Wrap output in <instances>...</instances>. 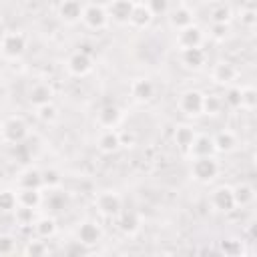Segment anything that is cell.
Wrapping results in <instances>:
<instances>
[{"mask_svg": "<svg viewBox=\"0 0 257 257\" xmlns=\"http://www.w3.org/2000/svg\"><path fill=\"white\" fill-rule=\"evenodd\" d=\"M28 133H30L28 122L20 114L6 116L2 120V124H0V139L6 145H20V143H24V139L28 137Z\"/></svg>", "mask_w": 257, "mask_h": 257, "instance_id": "2", "label": "cell"}, {"mask_svg": "<svg viewBox=\"0 0 257 257\" xmlns=\"http://www.w3.org/2000/svg\"><path fill=\"white\" fill-rule=\"evenodd\" d=\"M24 50H26V34L24 32L12 30V32H6L0 38V52H2L4 58L16 60L24 54Z\"/></svg>", "mask_w": 257, "mask_h": 257, "instance_id": "4", "label": "cell"}, {"mask_svg": "<svg viewBox=\"0 0 257 257\" xmlns=\"http://www.w3.org/2000/svg\"><path fill=\"white\" fill-rule=\"evenodd\" d=\"M118 229L122 235L133 237L141 231V219L137 213H120L118 215Z\"/></svg>", "mask_w": 257, "mask_h": 257, "instance_id": "28", "label": "cell"}, {"mask_svg": "<svg viewBox=\"0 0 257 257\" xmlns=\"http://www.w3.org/2000/svg\"><path fill=\"white\" fill-rule=\"evenodd\" d=\"M145 6L151 10L153 16H165L169 8V0H145Z\"/></svg>", "mask_w": 257, "mask_h": 257, "instance_id": "40", "label": "cell"}, {"mask_svg": "<svg viewBox=\"0 0 257 257\" xmlns=\"http://www.w3.org/2000/svg\"><path fill=\"white\" fill-rule=\"evenodd\" d=\"M153 14L151 10L145 6V2H135V8L131 12V18H128V24L133 28H147L151 22H153Z\"/></svg>", "mask_w": 257, "mask_h": 257, "instance_id": "24", "label": "cell"}, {"mask_svg": "<svg viewBox=\"0 0 257 257\" xmlns=\"http://www.w3.org/2000/svg\"><path fill=\"white\" fill-rule=\"evenodd\" d=\"M2 181H6V169L0 165V183H2Z\"/></svg>", "mask_w": 257, "mask_h": 257, "instance_id": "44", "label": "cell"}, {"mask_svg": "<svg viewBox=\"0 0 257 257\" xmlns=\"http://www.w3.org/2000/svg\"><path fill=\"white\" fill-rule=\"evenodd\" d=\"M209 201H211V207L219 213H233L235 211L233 187H229V185H219L217 189H213Z\"/></svg>", "mask_w": 257, "mask_h": 257, "instance_id": "8", "label": "cell"}, {"mask_svg": "<svg viewBox=\"0 0 257 257\" xmlns=\"http://www.w3.org/2000/svg\"><path fill=\"white\" fill-rule=\"evenodd\" d=\"M237 76H239V70L235 68V64H231V62H227V60L217 62V64L211 68V78H213V82H215V84H221V86H231V84H235Z\"/></svg>", "mask_w": 257, "mask_h": 257, "instance_id": "11", "label": "cell"}, {"mask_svg": "<svg viewBox=\"0 0 257 257\" xmlns=\"http://www.w3.org/2000/svg\"><path fill=\"white\" fill-rule=\"evenodd\" d=\"M16 199H18V205H22V207L38 209L40 203H42V193H40V189H22V187H18Z\"/></svg>", "mask_w": 257, "mask_h": 257, "instance_id": "27", "label": "cell"}, {"mask_svg": "<svg viewBox=\"0 0 257 257\" xmlns=\"http://www.w3.org/2000/svg\"><path fill=\"white\" fill-rule=\"evenodd\" d=\"M122 122V110L116 104H106L96 114V124L100 128H116Z\"/></svg>", "mask_w": 257, "mask_h": 257, "instance_id": "17", "label": "cell"}, {"mask_svg": "<svg viewBox=\"0 0 257 257\" xmlns=\"http://www.w3.org/2000/svg\"><path fill=\"white\" fill-rule=\"evenodd\" d=\"M40 175H42V187H46V189H56L62 185V173L54 167L40 171Z\"/></svg>", "mask_w": 257, "mask_h": 257, "instance_id": "31", "label": "cell"}, {"mask_svg": "<svg viewBox=\"0 0 257 257\" xmlns=\"http://www.w3.org/2000/svg\"><path fill=\"white\" fill-rule=\"evenodd\" d=\"M0 20H2V16H0Z\"/></svg>", "mask_w": 257, "mask_h": 257, "instance_id": "46", "label": "cell"}, {"mask_svg": "<svg viewBox=\"0 0 257 257\" xmlns=\"http://www.w3.org/2000/svg\"><path fill=\"white\" fill-rule=\"evenodd\" d=\"M241 88V108L243 110H255L257 106V90L255 86L247 84V86H239Z\"/></svg>", "mask_w": 257, "mask_h": 257, "instance_id": "32", "label": "cell"}, {"mask_svg": "<svg viewBox=\"0 0 257 257\" xmlns=\"http://www.w3.org/2000/svg\"><path fill=\"white\" fill-rule=\"evenodd\" d=\"M80 20L90 30H104L108 26V22H110L108 12H106V6L96 4V2H90V4H86L82 8V18Z\"/></svg>", "mask_w": 257, "mask_h": 257, "instance_id": "5", "label": "cell"}, {"mask_svg": "<svg viewBox=\"0 0 257 257\" xmlns=\"http://www.w3.org/2000/svg\"><path fill=\"white\" fill-rule=\"evenodd\" d=\"M120 137V147H133L137 145V135L133 131H118Z\"/></svg>", "mask_w": 257, "mask_h": 257, "instance_id": "43", "label": "cell"}, {"mask_svg": "<svg viewBox=\"0 0 257 257\" xmlns=\"http://www.w3.org/2000/svg\"><path fill=\"white\" fill-rule=\"evenodd\" d=\"M14 219H16V225H20L22 229H24V227H32L34 221H36V209L18 205V207L14 209Z\"/></svg>", "mask_w": 257, "mask_h": 257, "instance_id": "30", "label": "cell"}, {"mask_svg": "<svg viewBox=\"0 0 257 257\" xmlns=\"http://www.w3.org/2000/svg\"><path fill=\"white\" fill-rule=\"evenodd\" d=\"M219 253H225V255H231V257L243 255V253H245L243 241H239V239H225V241H219Z\"/></svg>", "mask_w": 257, "mask_h": 257, "instance_id": "36", "label": "cell"}, {"mask_svg": "<svg viewBox=\"0 0 257 257\" xmlns=\"http://www.w3.org/2000/svg\"><path fill=\"white\" fill-rule=\"evenodd\" d=\"M211 2H213V4H229L231 0H211Z\"/></svg>", "mask_w": 257, "mask_h": 257, "instance_id": "45", "label": "cell"}, {"mask_svg": "<svg viewBox=\"0 0 257 257\" xmlns=\"http://www.w3.org/2000/svg\"><path fill=\"white\" fill-rule=\"evenodd\" d=\"M219 171H221V165L215 159V155H205V157H193L191 159L189 175L197 183H203V185L211 183L213 179H217Z\"/></svg>", "mask_w": 257, "mask_h": 257, "instance_id": "1", "label": "cell"}, {"mask_svg": "<svg viewBox=\"0 0 257 257\" xmlns=\"http://www.w3.org/2000/svg\"><path fill=\"white\" fill-rule=\"evenodd\" d=\"M96 149L102 155H112L120 149V137L116 128H102V133L96 139Z\"/></svg>", "mask_w": 257, "mask_h": 257, "instance_id": "19", "label": "cell"}, {"mask_svg": "<svg viewBox=\"0 0 257 257\" xmlns=\"http://www.w3.org/2000/svg\"><path fill=\"white\" fill-rule=\"evenodd\" d=\"M213 147H215V153L229 155L239 147V137L231 128H223L217 135H213Z\"/></svg>", "mask_w": 257, "mask_h": 257, "instance_id": "18", "label": "cell"}, {"mask_svg": "<svg viewBox=\"0 0 257 257\" xmlns=\"http://www.w3.org/2000/svg\"><path fill=\"white\" fill-rule=\"evenodd\" d=\"M207 62V52L201 48V46H195V48H181V64L185 68H191V70H199L203 68Z\"/></svg>", "mask_w": 257, "mask_h": 257, "instance_id": "20", "label": "cell"}, {"mask_svg": "<svg viewBox=\"0 0 257 257\" xmlns=\"http://www.w3.org/2000/svg\"><path fill=\"white\" fill-rule=\"evenodd\" d=\"M16 251V239L12 235H0V255H12Z\"/></svg>", "mask_w": 257, "mask_h": 257, "instance_id": "42", "label": "cell"}, {"mask_svg": "<svg viewBox=\"0 0 257 257\" xmlns=\"http://www.w3.org/2000/svg\"><path fill=\"white\" fill-rule=\"evenodd\" d=\"M52 96H54V90H52V86H50L48 82H36V84H32V86L28 88V94H26L28 102H30L34 108L52 102Z\"/></svg>", "mask_w": 257, "mask_h": 257, "instance_id": "16", "label": "cell"}, {"mask_svg": "<svg viewBox=\"0 0 257 257\" xmlns=\"http://www.w3.org/2000/svg\"><path fill=\"white\" fill-rule=\"evenodd\" d=\"M22 253H24V255H32V257H36V255H46V253H48V247H46V243L40 241V239H30V241H26Z\"/></svg>", "mask_w": 257, "mask_h": 257, "instance_id": "39", "label": "cell"}, {"mask_svg": "<svg viewBox=\"0 0 257 257\" xmlns=\"http://www.w3.org/2000/svg\"><path fill=\"white\" fill-rule=\"evenodd\" d=\"M233 197H235V207H251L255 203V187L251 183H237L233 187Z\"/></svg>", "mask_w": 257, "mask_h": 257, "instance_id": "23", "label": "cell"}, {"mask_svg": "<svg viewBox=\"0 0 257 257\" xmlns=\"http://www.w3.org/2000/svg\"><path fill=\"white\" fill-rule=\"evenodd\" d=\"M128 94L135 102H149L155 96V84L149 78H133L128 84Z\"/></svg>", "mask_w": 257, "mask_h": 257, "instance_id": "12", "label": "cell"}, {"mask_svg": "<svg viewBox=\"0 0 257 257\" xmlns=\"http://www.w3.org/2000/svg\"><path fill=\"white\" fill-rule=\"evenodd\" d=\"M223 98L219 94H203V114L217 116L223 110Z\"/></svg>", "mask_w": 257, "mask_h": 257, "instance_id": "29", "label": "cell"}, {"mask_svg": "<svg viewBox=\"0 0 257 257\" xmlns=\"http://www.w3.org/2000/svg\"><path fill=\"white\" fill-rule=\"evenodd\" d=\"M36 116H38V120H42V122H46V124H52V122L58 120V108H56L54 102L36 106Z\"/></svg>", "mask_w": 257, "mask_h": 257, "instance_id": "33", "label": "cell"}, {"mask_svg": "<svg viewBox=\"0 0 257 257\" xmlns=\"http://www.w3.org/2000/svg\"><path fill=\"white\" fill-rule=\"evenodd\" d=\"M221 98H223V104H225V106H229V108H233V110L241 108V88H239L237 84L227 86L225 96H221Z\"/></svg>", "mask_w": 257, "mask_h": 257, "instance_id": "35", "label": "cell"}, {"mask_svg": "<svg viewBox=\"0 0 257 257\" xmlns=\"http://www.w3.org/2000/svg\"><path fill=\"white\" fill-rule=\"evenodd\" d=\"M177 108L185 114V116H199L203 114V92L189 88L185 92L179 94L177 98Z\"/></svg>", "mask_w": 257, "mask_h": 257, "instance_id": "6", "label": "cell"}, {"mask_svg": "<svg viewBox=\"0 0 257 257\" xmlns=\"http://www.w3.org/2000/svg\"><path fill=\"white\" fill-rule=\"evenodd\" d=\"M135 8V0H112L108 6H106V12H108V18L116 24H128V18H131V12Z\"/></svg>", "mask_w": 257, "mask_h": 257, "instance_id": "15", "label": "cell"}, {"mask_svg": "<svg viewBox=\"0 0 257 257\" xmlns=\"http://www.w3.org/2000/svg\"><path fill=\"white\" fill-rule=\"evenodd\" d=\"M82 8H84V4L80 0H60L56 6V14L62 22L74 24L82 18Z\"/></svg>", "mask_w": 257, "mask_h": 257, "instance_id": "13", "label": "cell"}, {"mask_svg": "<svg viewBox=\"0 0 257 257\" xmlns=\"http://www.w3.org/2000/svg\"><path fill=\"white\" fill-rule=\"evenodd\" d=\"M18 207L16 193L10 189H0V213H14Z\"/></svg>", "mask_w": 257, "mask_h": 257, "instance_id": "34", "label": "cell"}, {"mask_svg": "<svg viewBox=\"0 0 257 257\" xmlns=\"http://www.w3.org/2000/svg\"><path fill=\"white\" fill-rule=\"evenodd\" d=\"M167 14H169V26L175 30H181V28L195 24V12L187 4H179L177 8L169 10Z\"/></svg>", "mask_w": 257, "mask_h": 257, "instance_id": "14", "label": "cell"}, {"mask_svg": "<svg viewBox=\"0 0 257 257\" xmlns=\"http://www.w3.org/2000/svg\"><path fill=\"white\" fill-rule=\"evenodd\" d=\"M233 18V10L229 8V4H215L211 8V22H231Z\"/></svg>", "mask_w": 257, "mask_h": 257, "instance_id": "37", "label": "cell"}, {"mask_svg": "<svg viewBox=\"0 0 257 257\" xmlns=\"http://www.w3.org/2000/svg\"><path fill=\"white\" fill-rule=\"evenodd\" d=\"M102 227L96 223V221H92V219H86V221H82L80 225H78V229H76V239H78V243L80 245H84V247H94V245H98L100 241H102Z\"/></svg>", "mask_w": 257, "mask_h": 257, "instance_id": "9", "label": "cell"}, {"mask_svg": "<svg viewBox=\"0 0 257 257\" xmlns=\"http://www.w3.org/2000/svg\"><path fill=\"white\" fill-rule=\"evenodd\" d=\"M96 211L106 219H116L122 213V197L114 191H102L94 197Z\"/></svg>", "mask_w": 257, "mask_h": 257, "instance_id": "3", "label": "cell"}, {"mask_svg": "<svg viewBox=\"0 0 257 257\" xmlns=\"http://www.w3.org/2000/svg\"><path fill=\"white\" fill-rule=\"evenodd\" d=\"M231 34V26L227 22H211V28H209V36L217 42H225Z\"/></svg>", "mask_w": 257, "mask_h": 257, "instance_id": "38", "label": "cell"}, {"mask_svg": "<svg viewBox=\"0 0 257 257\" xmlns=\"http://www.w3.org/2000/svg\"><path fill=\"white\" fill-rule=\"evenodd\" d=\"M239 22H241V26H245V28H255V24H257V12H255V8H243L241 12H239Z\"/></svg>", "mask_w": 257, "mask_h": 257, "instance_id": "41", "label": "cell"}, {"mask_svg": "<svg viewBox=\"0 0 257 257\" xmlns=\"http://www.w3.org/2000/svg\"><path fill=\"white\" fill-rule=\"evenodd\" d=\"M92 68H94V60H92L90 52H86V50H74L66 58V70L72 76H78V78L86 76L92 72Z\"/></svg>", "mask_w": 257, "mask_h": 257, "instance_id": "7", "label": "cell"}, {"mask_svg": "<svg viewBox=\"0 0 257 257\" xmlns=\"http://www.w3.org/2000/svg\"><path fill=\"white\" fill-rule=\"evenodd\" d=\"M18 187L22 189H42V175L40 169L28 167L18 175Z\"/></svg>", "mask_w": 257, "mask_h": 257, "instance_id": "26", "label": "cell"}, {"mask_svg": "<svg viewBox=\"0 0 257 257\" xmlns=\"http://www.w3.org/2000/svg\"><path fill=\"white\" fill-rule=\"evenodd\" d=\"M195 137H197V131H195L191 124H187V122L177 124L175 131H173V141H175V145H177L183 153H187V151L191 149Z\"/></svg>", "mask_w": 257, "mask_h": 257, "instance_id": "21", "label": "cell"}, {"mask_svg": "<svg viewBox=\"0 0 257 257\" xmlns=\"http://www.w3.org/2000/svg\"><path fill=\"white\" fill-rule=\"evenodd\" d=\"M187 155L193 157H205V155H215V147H213V137L211 135H199L195 137L191 149L187 151Z\"/></svg>", "mask_w": 257, "mask_h": 257, "instance_id": "22", "label": "cell"}, {"mask_svg": "<svg viewBox=\"0 0 257 257\" xmlns=\"http://www.w3.org/2000/svg\"><path fill=\"white\" fill-rule=\"evenodd\" d=\"M179 50L181 48H195V46H203L205 42V32L203 28H199L197 24H191L187 28L177 30V38H175Z\"/></svg>", "mask_w": 257, "mask_h": 257, "instance_id": "10", "label": "cell"}, {"mask_svg": "<svg viewBox=\"0 0 257 257\" xmlns=\"http://www.w3.org/2000/svg\"><path fill=\"white\" fill-rule=\"evenodd\" d=\"M32 229H34V233H36L38 239H50V237L56 235L58 225H56V219H54V217L44 215V217H36Z\"/></svg>", "mask_w": 257, "mask_h": 257, "instance_id": "25", "label": "cell"}]
</instances>
